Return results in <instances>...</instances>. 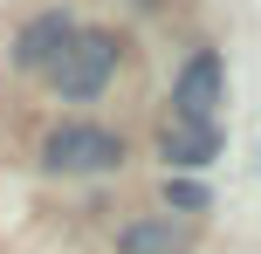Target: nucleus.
<instances>
[{
    "label": "nucleus",
    "mask_w": 261,
    "mask_h": 254,
    "mask_svg": "<svg viewBox=\"0 0 261 254\" xmlns=\"http://www.w3.org/2000/svg\"><path fill=\"white\" fill-rule=\"evenodd\" d=\"M117 55H124V41L110 35V27H90V35L76 27V41H69V48L55 55V69H48L55 96H62V103H90V96H103L110 76H117Z\"/></svg>",
    "instance_id": "obj_1"
},
{
    "label": "nucleus",
    "mask_w": 261,
    "mask_h": 254,
    "mask_svg": "<svg viewBox=\"0 0 261 254\" xmlns=\"http://www.w3.org/2000/svg\"><path fill=\"white\" fill-rule=\"evenodd\" d=\"M41 165L48 172H117L124 165V137L103 131V124H62L41 145Z\"/></svg>",
    "instance_id": "obj_2"
},
{
    "label": "nucleus",
    "mask_w": 261,
    "mask_h": 254,
    "mask_svg": "<svg viewBox=\"0 0 261 254\" xmlns=\"http://www.w3.org/2000/svg\"><path fill=\"white\" fill-rule=\"evenodd\" d=\"M220 96H227V62H220V48L186 55L179 82H172V124H213Z\"/></svg>",
    "instance_id": "obj_3"
},
{
    "label": "nucleus",
    "mask_w": 261,
    "mask_h": 254,
    "mask_svg": "<svg viewBox=\"0 0 261 254\" xmlns=\"http://www.w3.org/2000/svg\"><path fill=\"white\" fill-rule=\"evenodd\" d=\"M76 41V21H69L62 7H48V14H35V21L14 35V69H55V55Z\"/></svg>",
    "instance_id": "obj_4"
},
{
    "label": "nucleus",
    "mask_w": 261,
    "mask_h": 254,
    "mask_svg": "<svg viewBox=\"0 0 261 254\" xmlns=\"http://www.w3.org/2000/svg\"><path fill=\"white\" fill-rule=\"evenodd\" d=\"M220 124H165L158 131V151H165V165H179V172H199V165L220 158Z\"/></svg>",
    "instance_id": "obj_5"
},
{
    "label": "nucleus",
    "mask_w": 261,
    "mask_h": 254,
    "mask_svg": "<svg viewBox=\"0 0 261 254\" xmlns=\"http://www.w3.org/2000/svg\"><path fill=\"white\" fill-rule=\"evenodd\" d=\"M117 254H186V227L179 220H130L117 234Z\"/></svg>",
    "instance_id": "obj_6"
},
{
    "label": "nucleus",
    "mask_w": 261,
    "mask_h": 254,
    "mask_svg": "<svg viewBox=\"0 0 261 254\" xmlns=\"http://www.w3.org/2000/svg\"><path fill=\"white\" fill-rule=\"evenodd\" d=\"M165 200L179 206V213H206V206H213V192L199 186V179H172V186H165Z\"/></svg>",
    "instance_id": "obj_7"
}]
</instances>
